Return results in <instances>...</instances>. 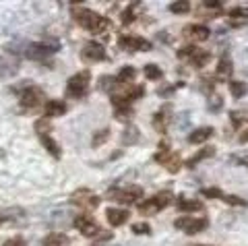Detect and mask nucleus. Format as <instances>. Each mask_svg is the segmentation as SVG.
<instances>
[{
	"instance_id": "6",
	"label": "nucleus",
	"mask_w": 248,
	"mask_h": 246,
	"mask_svg": "<svg viewBox=\"0 0 248 246\" xmlns=\"http://www.w3.org/2000/svg\"><path fill=\"white\" fill-rule=\"evenodd\" d=\"M99 201H102V199H99L95 193H91L89 188H79L71 197V205L85 207V209H95V207H99Z\"/></svg>"
},
{
	"instance_id": "30",
	"label": "nucleus",
	"mask_w": 248,
	"mask_h": 246,
	"mask_svg": "<svg viewBox=\"0 0 248 246\" xmlns=\"http://www.w3.org/2000/svg\"><path fill=\"white\" fill-rule=\"evenodd\" d=\"M143 71H145V77H147L149 81H157V79H161V75H164L157 64H145Z\"/></svg>"
},
{
	"instance_id": "24",
	"label": "nucleus",
	"mask_w": 248,
	"mask_h": 246,
	"mask_svg": "<svg viewBox=\"0 0 248 246\" xmlns=\"http://www.w3.org/2000/svg\"><path fill=\"white\" fill-rule=\"evenodd\" d=\"M230 93L232 97L242 99L244 95H248V85L244 81H230Z\"/></svg>"
},
{
	"instance_id": "3",
	"label": "nucleus",
	"mask_w": 248,
	"mask_h": 246,
	"mask_svg": "<svg viewBox=\"0 0 248 246\" xmlns=\"http://www.w3.org/2000/svg\"><path fill=\"white\" fill-rule=\"evenodd\" d=\"M89 81H91V73H89V71H79V73H75L71 79L66 81V95H68V97H75V99L83 97L85 93H87Z\"/></svg>"
},
{
	"instance_id": "14",
	"label": "nucleus",
	"mask_w": 248,
	"mask_h": 246,
	"mask_svg": "<svg viewBox=\"0 0 248 246\" xmlns=\"http://www.w3.org/2000/svg\"><path fill=\"white\" fill-rule=\"evenodd\" d=\"M209 35H211V29L205 25H190L184 29V37L190 42H205L209 40Z\"/></svg>"
},
{
	"instance_id": "20",
	"label": "nucleus",
	"mask_w": 248,
	"mask_h": 246,
	"mask_svg": "<svg viewBox=\"0 0 248 246\" xmlns=\"http://www.w3.org/2000/svg\"><path fill=\"white\" fill-rule=\"evenodd\" d=\"M211 52H205V50H197L195 54L190 56V64L195 66V68H203V66H207L209 62H211Z\"/></svg>"
},
{
	"instance_id": "1",
	"label": "nucleus",
	"mask_w": 248,
	"mask_h": 246,
	"mask_svg": "<svg viewBox=\"0 0 248 246\" xmlns=\"http://www.w3.org/2000/svg\"><path fill=\"white\" fill-rule=\"evenodd\" d=\"M73 17H75V21L79 23L81 27H85L93 35L104 33L106 29L110 27V21H108L106 17H102L99 13L91 11V9H85V6H75V9H73Z\"/></svg>"
},
{
	"instance_id": "11",
	"label": "nucleus",
	"mask_w": 248,
	"mask_h": 246,
	"mask_svg": "<svg viewBox=\"0 0 248 246\" xmlns=\"http://www.w3.org/2000/svg\"><path fill=\"white\" fill-rule=\"evenodd\" d=\"M178 230H182V232L186 234H199V232H203V230L209 226V221L207 219H195V217H178L176 219V224H174Z\"/></svg>"
},
{
	"instance_id": "15",
	"label": "nucleus",
	"mask_w": 248,
	"mask_h": 246,
	"mask_svg": "<svg viewBox=\"0 0 248 246\" xmlns=\"http://www.w3.org/2000/svg\"><path fill=\"white\" fill-rule=\"evenodd\" d=\"M128 217H130L128 209H116V207L106 209V219L110 221V226H114V228H118L124 224V221H128Z\"/></svg>"
},
{
	"instance_id": "31",
	"label": "nucleus",
	"mask_w": 248,
	"mask_h": 246,
	"mask_svg": "<svg viewBox=\"0 0 248 246\" xmlns=\"http://www.w3.org/2000/svg\"><path fill=\"white\" fill-rule=\"evenodd\" d=\"M139 4H128V9L122 13V25H130V23L135 21V17H137V13H135V9H137Z\"/></svg>"
},
{
	"instance_id": "41",
	"label": "nucleus",
	"mask_w": 248,
	"mask_h": 246,
	"mask_svg": "<svg viewBox=\"0 0 248 246\" xmlns=\"http://www.w3.org/2000/svg\"><path fill=\"white\" fill-rule=\"evenodd\" d=\"M21 213H23L21 209H17V211H2V213H0V226H2L4 221L11 217V215H21Z\"/></svg>"
},
{
	"instance_id": "19",
	"label": "nucleus",
	"mask_w": 248,
	"mask_h": 246,
	"mask_svg": "<svg viewBox=\"0 0 248 246\" xmlns=\"http://www.w3.org/2000/svg\"><path fill=\"white\" fill-rule=\"evenodd\" d=\"M232 73H234V64H232V60L228 56H223L219 62H217V79L226 81Z\"/></svg>"
},
{
	"instance_id": "29",
	"label": "nucleus",
	"mask_w": 248,
	"mask_h": 246,
	"mask_svg": "<svg viewBox=\"0 0 248 246\" xmlns=\"http://www.w3.org/2000/svg\"><path fill=\"white\" fill-rule=\"evenodd\" d=\"M35 133H37V137H46V135H50V133H52V124H50V120H48V118H40V120H35Z\"/></svg>"
},
{
	"instance_id": "36",
	"label": "nucleus",
	"mask_w": 248,
	"mask_h": 246,
	"mask_svg": "<svg viewBox=\"0 0 248 246\" xmlns=\"http://www.w3.org/2000/svg\"><path fill=\"white\" fill-rule=\"evenodd\" d=\"M219 110H221V97L215 95L209 99V112H219Z\"/></svg>"
},
{
	"instance_id": "33",
	"label": "nucleus",
	"mask_w": 248,
	"mask_h": 246,
	"mask_svg": "<svg viewBox=\"0 0 248 246\" xmlns=\"http://www.w3.org/2000/svg\"><path fill=\"white\" fill-rule=\"evenodd\" d=\"M170 11H172L174 15H186L190 11V2H186V0L184 2H172L170 4Z\"/></svg>"
},
{
	"instance_id": "12",
	"label": "nucleus",
	"mask_w": 248,
	"mask_h": 246,
	"mask_svg": "<svg viewBox=\"0 0 248 246\" xmlns=\"http://www.w3.org/2000/svg\"><path fill=\"white\" fill-rule=\"evenodd\" d=\"M155 161L161 164V166H166L172 174H176L178 170H180V166H182V161H180V157H178V153H170L168 149H166V153L164 151L155 153Z\"/></svg>"
},
{
	"instance_id": "21",
	"label": "nucleus",
	"mask_w": 248,
	"mask_h": 246,
	"mask_svg": "<svg viewBox=\"0 0 248 246\" xmlns=\"http://www.w3.org/2000/svg\"><path fill=\"white\" fill-rule=\"evenodd\" d=\"M213 153H215V147H213V145H207L205 149H201L199 153H195V155H192L188 161H186V166H188V168H195L199 161H203V159H207V157H211Z\"/></svg>"
},
{
	"instance_id": "25",
	"label": "nucleus",
	"mask_w": 248,
	"mask_h": 246,
	"mask_svg": "<svg viewBox=\"0 0 248 246\" xmlns=\"http://www.w3.org/2000/svg\"><path fill=\"white\" fill-rule=\"evenodd\" d=\"M68 242H71V240H68V236L66 234H48V236H46L44 238V246H66Z\"/></svg>"
},
{
	"instance_id": "32",
	"label": "nucleus",
	"mask_w": 248,
	"mask_h": 246,
	"mask_svg": "<svg viewBox=\"0 0 248 246\" xmlns=\"http://www.w3.org/2000/svg\"><path fill=\"white\" fill-rule=\"evenodd\" d=\"M108 137H110V128H102V133H95V135H93L91 145H93V147H99V145H104V143L108 141Z\"/></svg>"
},
{
	"instance_id": "22",
	"label": "nucleus",
	"mask_w": 248,
	"mask_h": 246,
	"mask_svg": "<svg viewBox=\"0 0 248 246\" xmlns=\"http://www.w3.org/2000/svg\"><path fill=\"white\" fill-rule=\"evenodd\" d=\"M176 207H178V211L190 213V211H201V209H203V203L195 201V199H180Z\"/></svg>"
},
{
	"instance_id": "13",
	"label": "nucleus",
	"mask_w": 248,
	"mask_h": 246,
	"mask_svg": "<svg viewBox=\"0 0 248 246\" xmlns=\"http://www.w3.org/2000/svg\"><path fill=\"white\" fill-rule=\"evenodd\" d=\"M170 118H172V106L166 104L161 110L153 116V128L157 130V133H166L168 130V124H170Z\"/></svg>"
},
{
	"instance_id": "27",
	"label": "nucleus",
	"mask_w": 248,
	"mask_h": 246,
	"mask_svg": "<svg viewBox=\"0 0 248 246\" xmlns=\"http://www.w3.org/2000/svg\"><path fill=\"white\" fill-rule=\"evenodd\" d=\"M114 116L122 120V122H128L130 116H133V106H128V104H118V106H114Z\"/></svg>"
},
{
	"instance_id": "28",
	"label": "nucleus",
	"mask_w": 248,
	"mask_h": 246,
	"mask_svg": "<svg viewBox=\"0 0 248 246\" xmlns=\"http://www.w3.org/2000/svg\"><path fill=\"white\" fill-rule=\"evenodd\" d=\"M137 139H139V128L135 124H128L126 130L122 133V143L124 145H133V143H137Z\"/></svg>"
},
{
	"instance_id": "7",
	"label": "nucleus",
	"mask_w": 248,
	"mask_h": 246,
	"mask_svg": "<svg viewBox=\"0 0 248 246\" xmlns=\"http://www.w3.org/2000/svg\"><path fill=\"white\" fill-rule=\"evenodd\" d=\"M118 46L124 52H149L151 50V42H147L139 35H122L118 40Z\"/></svg>"
},
{
	"instance_id": "5",
	"label": "nucleus",
	"mask_w": 248,
	"mask_h": 246,
	"mask_svg": "<svg viewBox=\"0 0 248 246\" xmlns=\"http://www.w3.org/2000/svg\"><path fill=\"white\" fill-rule=\"evenodd\" d=\"M108 197L114 199L118 203H124V205H130V203H137L143 199V188L141 186H124V188H112Z\"/></svg>"
},
{
	"instance_id": "40",
	"label": "nucleus",
	"mask_w": 248,
	"mask_h": 246,
	"mask_svg": "<svg viewBox=\"0 0 248 246\" xmlns=\"http://www.w3.org/2000/svg\"><path fill=\"white\" fill-rule=\"evenodd\" d=\"M246 118V114H242V112H232L230 114V120L234 122V126H240L242 124V120Z\"/></svg>"
},
{
	"instance_id": "42",
	"label": "nucleus",
	"mask_w": 248,
	"mask_h": 246,
	"mask_svg": "<svg viewBox=\"0 0 248 246\" xmlns=\"http://www.w3.org/2000/svg\"><path fill=\"white\" fill-rule=\"evenodd\" d=\"M2 246H25V240L23 238H9Z\"/></svg>"
},
{
	"instance_id": "17",
	"label": "nucleus",
	"mask_w": 248,
	"mask_h": 246,
	"mask_svg": "<svg viewBox=\"0 0 248 246\" xmlns=\"http://www.w3.org/2000/svg\"><path fill=\"white\" fill-rule=\"evenodd\" d=\"M44 110H46V116L48 118H56V116H64L68 108L64 102H60V99H50V102L44 106Z\"/></svg>"
},
{
	"instance_id": "44",
	"label": "nucleus",
	"mask_w": 248,
	"mask_h": 246,
	"mask_svg": "<svg viewBox=\"0 0 248 246\" xmlns=\"http://www.w3.org/2000/svg\"><path fill=\"white\" fill-rule=\"evenodd\" d=\"M246 141H248V128L244 130L242 135H240V143H246Z\"/></svg>"
},
{
	"instance_id": "45",
	"label": "nucleus",
	"mask_w": 248,
	"mask_h": 246,
	"mask_svg": "<svg viewBox=\"0 0 248 246\" xmlns=\"http://www.w3.org/2000/svg\"><path fill=\"white\" fill-rule=\"evenodd\" d=\"M199 246H203V244H199Z\"/></svg>"
},
{
	"instance_id": "16",
	"label": "nucleus",
	"mask_w": 248,
	"mask_h": 246,
	"mask_svg": "<svg viewBox=\"0 0 248 246\" xmlns=\"http://www.w3.org/2000/svg\"><path fill=\"white\" fill-rule=\"evenodd\" d=\"M232 27H242L248 25V6H234L228 15Z\"/></svg>"
},
{
	"instance_id": "4",
	"label": "nucleus",
	"mask_w": 248,
	"mask_h": 246,
	"mask_svg": "<svg viewBox=\"0 0 248 246\" xmlns=\"http://www.w3.org/2000/svg\"><path fill=\"white\" fill-rule=\"evenodd\" d=\"M172 201H174V195L170 193V190H161L159 195H155L153 199H149V201L139 205V211H141L143 215H157L161 209H166Z\"/></svg>"
},
{
	"instance_id": "39",
	"label": "nucleus",
	"mask_w": 248,
	"mask_h": 246,
	"mask_svg": "<svg viewBox=\"0 0 248 246\" xmlns=\"http://www.w3.org/2000/svg\"><path fill=\"white\" fill-rule=\"evenodd\" d=\"M232 164H246L248 166V153H236V155L230 157Z\"/></svg>"
},
{
	"instance_id": "34",
	"label": "nucleus",
	"mask_w": 248,
	"mask_h": 246,
	"mask_svg": "<svg viewBox=\"0 0 248 246\" xmlns=\"http://www.w3.org/2000/svg\"><path fill=\"white\" fill-rule=\"evenodd\" d=\"M223 201L230 203V205H236V207H246L248 201H244V199H240L236 195H223Z\"/></svg>"
},
{
	"instance_id": "10",
	"label": "nucleus",
	"mask_w": 248,
	"mask_h": 246,
	"mask_svg": "<svg viewBox=\"0 0 248 246\" xmlns=\"http://www.w3.org/2000/svg\"><path fill=\"white\" fill-rule=\"evenodd\" d=\"M81 58L87 62H104L108 58L106 56V48L99 42H87L81 50Z\"/></svg>"
},
{
	"instance_id": "2",
	"label": "nucleus",
	"mask_w": 248,
	"mask_h": 246,
	"mask_svg": "<svg viewBox=\"0 0 248 246\" xmlns=\"http://www.w3.org/2000/svg\"><path fill=\"white\" fill-rule=\"evenodd\" d=\"M60 50V44L54 42V40H46V42H33V44H27L25 48V56L31 60H44L56 54Z\"/></svg>"
},
{
	"instance_id": "38",
	"label": "nucleus",
	"mask_w": 248,
	"mask_h": 246,
	"mask_svg": "<svg viewBox=\"0 0 248 246\" xmlns=\"http://www.w3.org/2000/svg\"><path fill=\"white\" fill-rule=\"evenodd\" d=\"M195 52H197L195 46H186V48H180V50H178V56H180V58H190Z\"/></svg>"
},
{
	"instance_id": "43",
	"label": "nucleus",
	"mask_w": 248,
	"mask_h": 246,
	"mask_svg": "<svg viewBox=\"0 0 248 246\" xmlns=\"http://www.w3.org/2000/svg\"><path fill=\"white\" fill-rule=\"evenodd\" d=\"M157 93H159L161 97H164V95H170V93H174V87H172V85H170V87H161Z\"/></svg>"
},
{
	"instance_id": "18",
	"label": "nucleus",
	"mask_w": 248,
	"mask_h": 246,
	"mask_svg": "<svg viewBox=\"0 0 248 246\" xmlns=\"http://www.w3.org/2000/svg\"><path fill=\"white\" fill-rule=\"evenodd\" d=\"M213 133H215V130H213L211 126H201V128H197V130H192V133L188 135V141H190L192 145L205 143L207 139H211V137H213Z\"/></svg>"
},
{
	"instance_id": "23",
	"label": "nucleus",
	"mask_w": 248,
	"mask_h": 246,
	"mask_svg": "<svg viewBox=\"0 0 248 246\" xmlns=\"http://www.w3.org/2000/svg\"><path fill=\"white\" fill-rule=\"evenodd\" d=\"M40 141H42V145H44V147L50 151V155H52V157L60 159V155H62V149H60V145H58L56 141H54V139H50V135L40 137Z\"/></svg>"
},
{
	"instance_id": "26",
	"label": "nucleus",
	"mask_w": 248,
	"mask_h": 246,
	"mask_svg": "<svg viewBox=\"0 0 248 246\" xmlns=\"http://www.w3.org/2000/svg\"><path fill=\"white\" fill-rule=\"evenodd\" d=\"M135 77H137V68H135V66H122L120 73H118V77H116V83L124 85V83L135 81Z\"/></svg>"
},
{
	"instance_id": "37",
	"label": "nucleus",
	"mask_w": 248,
	"mask_h": 246,
	"mask_svg": "<svg viewBox=\"0 0 248 246\" xmlns=\"http://www.w3.org/2000/svg\"><path fill=\"white\" fill-rule=\"evenodd\" d=\"M133 234H151L149 224H133Z\"/></svg>"
},
{
	"instance_id": "35",
	"label": "nucleus",
	"mask_w": 248,
	"mask_h": 246,
	"mask_svg": "<svg viewBox=\"0 0 248 246\" xmlns=\"http://www.w3.org/2000/svg\"><path fill=\"white\" fill-rule=\"evenodd\" d=\"M205 197L209 199H223V193H221V188H217V186H211V188H203L201 190Z\"/></svg>"
},
{
	"instance_id": "8",
	"label": "nucleus",
	"mask_w": 248,
	"mask_h": 246,
	"mask_svg": "<svg viewBox=\"0 0 248 246\" xmlns=\"http://www.w3.org/2000/svg\"><path fill=\"white\" fill-rule=\"evenodd\" d=\"M44 104V91L40 87H27L21 91V106L25 110H35Z\"/></svg>"
},
{
	"instance_id": "9",
	"label": "nucleus",
	"mask_w": 248,
	"mask_h": 246,
	"mask_svg": "<svg viewBox=\"0 0 248 246\" xmlns=\"http://www.w3.org/2000/svg\"><path fill=\"white\" fill-rule=\"evenodd\" d=\"M75 228L87 238H95V236H99V232H102V228L97 226V221L93 219L91 215H85V213L79 215V217H75Z\"/></svg>"
}]
</instances>
